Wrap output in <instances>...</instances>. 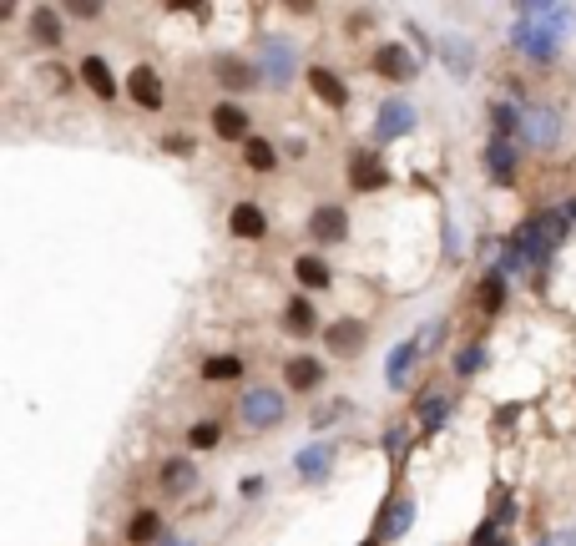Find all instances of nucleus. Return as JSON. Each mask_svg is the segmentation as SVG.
Segmentation results:
<instances>
[{"label": "nucleus", "mask_w": 576, "mask_h": 546, "mask_svg": "<svg viewBox=\"0 0 576 546\" xmlns=\"http://www.w3.org/2000/svg\"><path fill=\"white\" fill-rule=\"evenodd\" d=\"M81 81H86L101 102H111V96H117V81H111V71H107V61H101V56H86V61H81Z\"/></svg>", "instance_id": "nucleus-14"}, {"label": "nucleus", "mask_w": 576, "mask_h": 546, "mask_svg": "<svg viewBox=\"0 0 576 546\" xmlns=\"http://www.w3.org/2000/svg\"><path fill=\"white\" fill-rule=\"evenodd\" d=\"M243 157H248L253 172H273V162H279V152H273L264 137H248V142H243Z\"/></svg>", "instance_id": "nucleus-22"}, {"label": "nucleus", "mask_w": 576, "mask_h": 546, "mask_svg": "<svg viewBox=\"0 0 576 546\" xmlns=\"http://www.w3.org/2000/svg\"><path fill=\"white\" fill-rule=\"evenodd\" d=\"M546 546H566V536H551V542H546Z\"/></svg>", "instance_id": "nucleus-33"}, {"label": "nucleus", "mask_w": 576, "mask_h": 546, "mask_svg": "<svg viewBox=\"0 0 576 546\" xmlns=\"http://www.w3.org/2000/svg\"><path fill=\"white\" fill-rule=\"evenodd\" d=\"M294 46H288V41H283V36H268L264 41V77L273 81V86H283V81L294 77Z\"/></svg>", "instance_id": "nucleus-5"}, {"label": "nucleus", "mask_w": 576, "mask_h": 546, "mask_svg": "<svg viewBox=\"0 0 576 546\" xmlns=\"http://www.w3.org/2000/svg\"><path fill=\"white\" fill-rule=\"evenodd\" d=\"M218 71H223V86H243V92L253 86V71H248L243 61H233V56H223Z\"/></svg>", "instance_id": "nucleus-25"}, {"label": "nucleus", "mask_w": 576, "mask_h": 546, "mask_svg": "<svg viewBox=\"0 0 576 546\" xmlns=\"http://www.w3.org/2000/svg\"><path fill=\"white\" fill-rule=\"evenodd\" d=\"M324 344L329 349H339V354H349L354 344H364V324H359V319H344V324L324 329Z\"/></svg>", "instance_id": "nucleus-18"}, {"label": "nucleus", "mask_w": 576, "mask_h": 546, "mask_svg": "<svg viewBox=\"0 0 576 546\" xmlns=\"http://www.w3.org/2000/svg\"><path fill=\"white\" fill-rule=\"evenodd\" d=\"M192 481H198L192 460H183V455H177V460H162V485H167L172 496H183V491H187Z\"/></svg>", "instance_id": "nucleus-19"}, {"label": "nucleus", "mask_w": 576, "mask_h": 546, "mask_svg": "<svg viewBox=\"0 0 576 546\" xmlns=\"http://www.w3.org/2000/svg\"><path fill=\"white\" fill-rule=\"evenodd\" d=\"M521 137H526L531 147H556L561 117L551 107H526V111H521Z\"/></svg>", "instance_id": "nucleus-3"}, {"label": "nucleus", "mask_w": 576, "mask_h": 546, "mask_svg": "<svg viewBox=\"0 0 576 546\" xmlns=\"http://www.w3.org/2000/svg\"><path fill=\"white\" fill-rule=\"evenodd\" d=\"M440 51H445V56H450V61H455V71H460V77H466V71H470V51L460 46V41H450V36H445V46H440Z\"/></svg>", "instance_id": "nucleus-31"}, {"label": "nucleus", "mask_w": 576, "mask_h": 546, "mask_svg": "<svg viewBox=\"0 0 576 546\" xmlns=\"http://www.w3.org/2000/svg\"><path fill=\"white\" fill-rule=\"evenodd\" d=\"M415 354H420V339H405V344H394V349H390V370H385V379H390L394 390L405 385V375H410V364H415Z\"/></svg>", "instance_id": "nucleus-15"}, {"label": "nucleus", "mask_w": 576, "mask_h": 546, "mask_svg": "<svg viewBox=\"0 0 576 546\" xmlns=\"http://www.w3.org/2000/svg\"><path fill=\"white\" fill-rule=\"evenodd\" d=\"M187 445H192V451H213V445H218V425L213 420L192 425V430H187Z\"/></svg>", "instance_id": "nucleus-29"}, {"label": "nucleus", "mask_w": 576, "mask_h": 546, "mask_svg": "<svg viewBox=\"0 0 576 546\" xmlns=\"http://www.w3.org/2000/svg\"><path fill=\"white\" fill-rule=\"evenodd\" d=\"M294 279L304 283V289H329V279H334V273H329V264L319 258V253H304V258L294 264Z\"/></svg>", "instance_id": "nucleus-16"}, {"label": "nucleus", "mask_w": 576, "mask_h": 546, "mask_svg": "<svg viewBox=\"0 0 576 546\" xmlns=\"http://www.w3.org/2000/svg\"><path fill=\"white\" fill-rule=\"evenodd\" d=\"M228 228H233V238H264L268 233V218L253 203H238L233 213H228Z\"/></svg>", "instance_id": "nucleus-12"}, {"label": "nucleus", "mask_w": 576, "mask_h": 546, "mask_svg": "<svg viewBox=\"0 0 576 546\" xmlns=\"http://www.w3.org/2000/svg\"><path fill=\"white\" fill-rule=\"evenodd\" d=\"M309 86H313V96H319V102H329V107H344V102H349L344 81L334 77V71H324V66H313V71H309Z\"/></svg>", "instance_id": "nucleus-13"}, {"label": "nucleus", "mask_w": 576, "mask_h": 546, "mask_svg": "<svg viewBox=\"0 0 576 546\" xmlns=\"http://www.w3.org/2000/svg\"><path fill=\"white\" fill-rule=\"evenodd\" d=\"M126 536H132L137 546L162 542V516H157V511H137V516H132V526H126Z\"/></svg>", "instance_id": "nucleus-20"}, {"label": "nucleus", "mask_w": 576, "mask_h": 546, "mask_svg": "<svg viewBox=\"0 0 576 546\" xmlns=\"http://www.w3.org/2000/svg\"><path fill=\"white\" fill-rule=\"evenodd\" d=\"M309 233L319 238V243H344L349 238V213L344 208H313V218H309Z\"/></svg>", "instance_id": "nucleus-7"}, {"label": "nucleus", "mask_w": 576, "mask_h": 546, "mask_svg": "<svg viewBox=\"0 0 576 546\" xmlns=\"http://www.w3.org/2000/svg\"><path fill=\"white\" fill-rule=\"evenodd\" d=\"M283 410H288V400H283V395H273V390H248V395H243V425H253V430L279 425Z\"/></svg>", "instance_id": "nucleus-2"}, {"label": "nucleus", "mask_w": 576, "mask_h": 546, "mask_svg": "<svg viewBox=\"0 0 576 546\" xmlns=\"http://www.w3.org/2000/svg\"><path fill=\"white\" fill-rule=\"evenodd\" d=\"M374 77H385V81H410V77H415V56H410L400 41H390V46L374 51Z\"/></svg>", "instance_id": "nucleus-4"}, {"label": "nucleus", "mask_w": 576, "mask_h": 546, "mask_svg": "<svg viewBox=\"0 0 576 546\" xmlns=\"http://www.w3.org/2000/svg\"><path fill=\"white\" fill-rule=\"evenodd\" d=\"M283 379H288V390H313L319 379H324V359H313V354H298L283 364Z\"/></svg>", "instance_id": "nucleus-10"}, {"label": "nucleus", "mask_w": 576, "mask_h": 546, "mask_svg": "<svg viewBox=\"0 0 576 546\" xmlns=\"http://www.w3.org/2000/svg\"><path fill=\"white\" fill-rule=\"evenodd\" d=\"M410 516H415V506H410V501H400V506H394V511L385 516V526H379V536H400V531L410 526Z\"/></svg>", "instance_id": "nucleus-28"}, {"label": "nucleus", "mask_w": 576, "mask_h": 546, "mask_svg": "<svg viewBox=\"0 0 576 546\" xmlns=\"http://www.w3.org/2000/svg\"><path fill=\"white\" fill-rule=\"evenodd\" d=\"M485 167H491V177H496V183H506V177H511V167H515V147L506 137H496L491 147H485Z\"/></svg>", "instance_id": "nucleus-17"}, {"label": "nucleus", "mask_w": 576, "mask_h": 546, "mask_svg": "<svg viewBox=\"0 0 576 546\" xmlns=\"http://www.w3.org/2000/svg\"><path fill=\"white\" fill-rule=\"evenodd\" d=\"M500 298H506V283H500V273H485V283H481V304H485V309H500Z\"/></svg>", "instance_id": "nucleus-30"}, {"label": "nucleus", "mask_w": 576, "mask_h": 546, "mask_svg": "<svg viewBox=\"0 0 576 546\" xmlns=\"http://www.w3.org/2000/svg\"><path fill=\"white\" fill-rule=\"evenodd\" d=\"M410 126H415V107H410V102H385L379 122H374V137L390 142V137H400V132H410Z\"/></svg>", "instance_id": "nucleus-9"}, {"label": "nucleus", "mask_w": 576, "mask_h": 546, "mask_svg": "<svg viewBox=\"0 0 576 546\" xmlns=\"http://www.w3.org/2000/svg\"><path fill=\"white\" fill-rule=\"evenodd\" d=\"M566 218H576V203H572V213H566Z\"/></svg>", "instance_id": "nucleus-35"}, {"label": "nucleus", "mask_w": 576, "mask_h": 546, "mask_svg": "<svg viewBox=\"0 0 576 546\" xmlns=\"http://www.w3.org/2000/svg\"><path fill=\"white\" fill-rule=\"evenodd\" d=\"M566 546H576V531H566Z\"/></svg>", "instance_id": "nucleus-34"}, {"label": "nucleus", "mask_w": 576, "mask_h": 546, "mask_svg": "<svg viewBox=\"0 0 576 546\" xmlns=\"http://www.w3.org/2000/svg\"><path fill=\"white\" fill-rule=\"evenodd\" d=\"M126 96H132L142 111H162V81H157L152 66H137V71L126 77Z\"/></svg>", "instance_id": "nucleus-6"}, {"label": "nucleus", "mask_w": 576, "mask_h": 546, "mask_svg": "<svg viewBox=\"0 0 576 546\" xmlns=\"http://www.w3.org/2000/svg\"><path fill=\"white\" fill-rule=\"evenodd\" d=\"M445 410H450V400H445V395H425V405H420V420H425V430H435V425L445 420Z\"/></svg>", "instance_id": "nucleus-27"}, {"label": "nucleus", "mask_w": 576, "mask_h": 546, "mask_svg": "<svg viewBox=\"0 0 576 546\" xmlns=\"http://www.w3.org/2000/svg\"><path fill=\"white\" fill-rule=\"evenodd\" d=\"M481 359H485V349H481V344H470L466 354L455 359V370H460V375H475V370H481Z\"/></svg>", "instance_id": "nucleus-32"}, {"label": "nucleus", "mask_w": 576, "mask_h": 546, "mask_svg": "<svg viewBox=\"0 0 576 546\" xmlns=\"http://www.w3.org/2000/svg\"><path fill=\"white\" fill-rule=\"evenodd\" d=\"M31 31H36V41H41V46H56V41H61V26H56V11H36Z\"/></svg>", "instance_id": "nucleus-24"}, {"label": "nucleus", "mask_w": 576, "mask_h": 546, "mask_svg": "<svg viewBox=\"0 0 576 546\" xmlns=\"http://www.w3.org/2000/svg\"><path fill=\"white\" fill-rule=\"evenodd\" d=\"M213 132H218L223 142H248V117H243V107L223 102V107L213 111Z\"/></svg>", "instance_id": "nucleus-11"}, {"label": "nucleus", "mask_w": 576, "mask_h": 546, "mask_svg": "<svg viewBox=\"0 0 576 546\" xmlns=\"http://www.w3.org/2000/svg\"><path fill=\"white\" fill-rule=\"evenodd\" d=\"M566 228H572L566 213H536V218H526L521 228H515V253H521V264L541 268L546 258H551V249L566 238Z\"/></svg>", "instance_id": "nucleus-1"}, {"label": "nucleus", "mask_w": 576, "mask_h": 546, "mask_svg": "<svg viewBox=\"0 0 576 546\" xmlns=\"http://www.w3.org/2000/svg\"><path fill=\"white\" fill-rule=\"evenodd\" d=\"M329 460H334V451H329V445H309V451L298 455V470H304V476H324Z\"/></svg>", "instance_id": "nucleus-23"}, {"label": "nucleus", "mask_w": 576, "mask_h": 546, "mask_svg": "<svg viewBox=\"0 0 576 546\" xmlns=\"http://www.w3.org/2000/svg\"><path fill=\"white\" fill-rule=\"evenodd\" d=\"M349 183H354L359 192L364 188H385V183H390V172H385V162H379V157L374 152H354V162H349Z\"/></svg>", "instance_id": "nucleus-8"}, {"label": "nucleus", "mask_w": 576, "mask_h": 546, "mask_svg": "<svg viewBox=\"0 0 576 546\" xmlns=\"http://www.w3.org/2000/svg\"><path fill=\"white\" fill-rule=\"evenodd\" d=\"M243 375V359L238 354H213V359H203V379H238Z\"/></svg>", "instance_id": "nucleus-21"}, {"label": "nucleus", "mask_w": 576, "mask_h": 546, "mask_svg": "<svg viewBox=\"0 0 576 546\" xmlns=\"http://www.w3.org/2000/svg\"><path fill=\"white\" fill-rule=\"evenodd\" d=\"M283 324H288V334H313V309L304 304V298H294V304H288V319H283Z\"/></svg>", "instance_id": "nucleus-26"}]
</instances>
